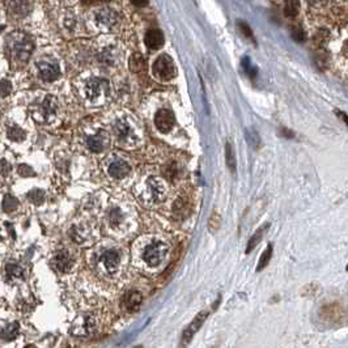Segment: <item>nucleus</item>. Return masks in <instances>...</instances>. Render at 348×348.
<instances>
[{"label":"nucleus","mask_w":348,"mask_h":348,"mask_svg":"<svg viewBox=\"0 0 348 348\" xmlns=\"http://www.w3.org/2000/svg\"><path fill=\"white\" fill-rule=\"evenodd\" d=\"M345 270H347V271H348V266H347V267H345Z\"/></svg>","instance_id":"nucleus-44"},{"label":"nucleus","mask_w":348,"mask_h":348,"mask_svg":"<svg viewBox=\"0 0 348 348\" xmlns=\"http://www.w3.org/2000/svg\"><path fill=\"white\" fill-rule=\"evenodd\" d=\"M166 252H168V247H166L165 243L152 242L144 249L143 259H144L148 266L155 267V266H159L161 263L164 257L166 255Z\"/></svg>","instance_id":"nucleus-4"},{"label":"nucleus","mask_w":348,"mask_h":348,"mask_svg":"<svg viewBox=\"0 0 348 348\" xmlns=\"http://www.w3.org/2000/svg\"><path fill=\"white\" fill-rule=\"evenodd\" d=\"M268 227H270V224H266V225H264V227H262V228H259L258 231H257L254 234H253V237L250 238L249 242H247L246 253H250V252H252V250L254 249V247L257 246V245H258L259 242H261V240H262V237H263L264 232L267 231Z\"/></svg>","instance_id":"nucleus-21"},{"label":"nucleus","mask_w":348,"mask_h":348,"mask_svg":"<svg viewBox=\"0 0 348 348\" xmlns=\"http://www.w3.org/2000/svg\"><path fill=\"white\" fill-rule=\"evenodd\" d=\"M104 2H108V0H83V3H84V4H89V6H92V4L104 3Z\"/></svg>","instance_id":"nucleus-40"},{"label":"nucleus","mask_w":348,"mask_h":348,"mask_svg":"<svg viewBox=\"0 0 348 348\" xmlns=\"http://www.w3.org/2000/svg\"><path fill=\"white\" fill-rule=\"evenodd\" d=\"M272 245L271 243H268L267 247H266V250H264L263 253H262L261 258H259V262H258V267H257V271H262L263 270L266 266H267L268 263H270L271 261V257H272Z\"/></svg>","instance_id":"nucleus-24"},{"label":"nucleus","mask_w":348,"mask_h":348,"mask_svg":"<svg viewBox=\"0 0 348 348\" xmlns=\"http://www.w3.org/2000/svg\"><path fill=\"white\" fill-rule=\"evenodd\" d=\"M18 207L17 199L13 198L12 195H6L3 201V210L4 212H13Z\"/></svg>","instance_id":"nucleus-26"},{"label":"nucleus","mask_w":348,"mask_h":348,"mask_svg":"<svg viewBox=\"0 0 348 348\" xmlns=\"http://www.w3.org/2000/svg\"><path fill=\"white\" fill-rule=\"evenodd\" d=\"M7 274H8V278H11V279H13V278L18 279V278L22 276V268L18 264L11 263L7 266Z\"/></svg>","instance_id":"nucleus-27"},{"label":"nucleus","mask_w":348,"mask_h":348,"mask_svg":"<svg viewBox=\"0 0 348 348\" xmlns=\"http://www.w3.org/2000/svg\"><path fill=\"white\" fill-rule=\"evenodd\" d=\"M144 42L147 47L151 48V50H159L165 43V38H164V34H162L161 30L150 29L145 33Z\"/></svg>","instance_id":"nucleus-9"},{"label":"nucleus","mask_w":348,"mask_h":348,"mask_svg":"<svg viewBox=\"0 0 348 348\" xmlns=\"http://www.w3.org/2000/svg\"><path fill=\"white\" fill-rule=\"evenodd\" d=\"M282 134L284 136H287V138H293V134L288 129H282Z\"/></svg>","instance_id":"nucleus-42"},{"label":"nucleus","mask_w":348,"mask_h":348,"mask_svg":"<svg viewBox=\"0 0 348 348\" xmlns=\"http://www.w3.org/2000/svg\"><path fill=\"white\" fill-rule=\"evenodd\" d=\"M2 165H3V174H7V173H8V170H11V166L7 165L6 160H3V162H2Z\"/></svg>","instance_id":"nucleus-43"},{"label":"nucleus","mask_w":348,"mask_h":348,"mask_svg":"<svg viewBox=\"0 0 348 348\" xmlns=\"http://www.w3.org/2000/svg\"><path fill=\"white\" fill-rule=\"evenodd\" d=\"M334 113H335V115H338V117L340 118V120H342L343 123L347 125V127H348V115L345 114V113H343V111H340V110H335V111H334Z\"/></svg>","instance_id":"nucleus-37"},{"label":"nucleus","mask_w":348,"mask_h":348,"mask_svg":"<svg viewBox=\"0 0 348 348\" xmlns=\"http://www.w3.org/2000/svg\"><path fill=\"white\" fill-rule=\"evenodd\" d=\"M108 171L113 178H115V180H120V178H125L127 174L130 173V165L126 161L117 160V161L111 162L110 165H109Z\"/></svg>","instance_id":"nucleus-14"},{"label":"nucleus","mask_w":348,"mask_h":348,"mask_svg":"<svg viewBox=\"0 0 348 348\" xmlns=\"http://www.w3.org/2000/svg\"><path fill=\"white\" fill-rule=\"evenodd\" d=\"M32 8V0H9L8 9L16 17H24Z\"/></svg>","instance_id":"nucleus-12"},{"label":"nucleus","mask_w":348,"mask_h":348,"mask_svg":"<svg viewBox=\"0 0 348 348\" xmlns=\"http://www.w3.org/2000/svg\"><path fill=\"white\" fill-rule=\"evenodd\" d=\"M38 72L45 81H54L60 76L59 64L54 60H41L38 63Z\"/></svg>","instance_id":"nucleus-6"},{"label":"nucleus","mask_w":348,"mask_h":348,"mask_svg":"<svg viewBox=\"0 0 348 348\" xmlns=\"http://www.w3.org/2000/svg\"><path fill=\"white\" fill-rule=\"evenodd\" d=\"M342 53H343V55H344L345 58H348V39H347V41H345L344 43H343Z\"/></svg>","instance_id":"nucleus-41"},{"label":"nucleus","mask_w":348,"mask_h":348,"mask_svg":"<svg viewBox=\"0 0 348 348\" xmlns=\"http://www.w3.org/2000/svg\"><path fill=\"white\" fill-rule=\"evenodd\" d=\"M225 160H227V165H228L229 170H231L232 173H234V171H236L237 162H236V156H234V151L233 148H232L231 143H227V144H225Z\"/></svg>","instance_id":"nucleus-22"},{"label":"nucleus","mask_w":348,"mask_h":348,"mask_svg":"<svg viewBox=\"0 0 348 348\" xmlns=\"http://www.w3.org/2000/svg\"><path fill=\"white\" fill-rule=\"evenodd\" d=\"M25 136H27V134H25L24 130L18 129L17 126H12L8 129V138L12 139V140L21 141L24 140Z\"/></svg>","instance_id":"nucleus-25"},{"label":"nucleus","mask_w":348,"mask_h":348,"mask_svg":"<svg viewBox=\"0 0 348 348\" xmlns=\"http://www.w3.org/2000/svg\"><path fill=\"white\" fill-rule=\"evenodd\" d=\"M145 59L144 57L141 54H139V53H135V54H132V57L130 58V69H131L132 72L135 73H139L141 72V71H144L145 69Z\"/></svg>","instance_id":"nucleus-18"},{"label":"nucleus","mask_w":348,"mask_h":348,"mask_svg":"<svg viewBox=\"0 0 348 348\" xmlns=\"http://www.w3.org/2000/svg\"><path fill=\"white\" fill-rule=\"evenodd\" d=\"M7 48L12 59L17 63H24L29 59L30 54L34 48V43L28 34L16 32L11 34L7 39Z\"/></svg>","instance_id":"nucleus-1"},{"label":"nucleus","mask_w":348,"mask_h":348,"mask_svg":"<svg viewBox=\"0 0 348 348\" xmlns=\"http://www.w3.org/2000/svg\"><path fill=\"white\" fill-rule=\"evenodd\" d=\"M174 122H176L174 114L169 109H160L155 115V125L161 132L170 131L174 126Z\"/></svg>","instance_id":"nucleus-7"},{"label":"nucleus","mask_w":348,"mask_h":348,"mask_svg":"<svg viewBox=\"0 0 348 348\" xmlns=\"http://www.w3.org/2000/svg\"><path fill=\"white\" fill-rule=\"evenodd\" d=\"M125 306H126L127 310H136L140 306V304L143 303V296H141L139 292H129V293L125 296Z\"/></svg>","instance_id":"nucleus-17"},{"label":"nucleus","mask_w":348,"mask_h":348,"mask_svg":"<svg viewBox=\"0 0 348 348\" xmlns=\"http://www.w3.org/2000/svg\"><path fill=\"white\" fill-rule=\"evenodd\" d=\"M148 2H150V0H131V3L135 7H139V8H143V7L148 6Z\"/></svg>","instance_id":"nucleus-38"},{"label":"nucleus","mask_w":348,"mask_h":348,"mask_svg":"<svg viewBox=\"0 0 348 348\" xmlns=\"http://www.w3.org/2000/svg\"><path fill=\"white\" fill-rule=\"evenodd\" d=\"M109 94V83L104 79L93 78L85 84V96L89 101H98Z\"/></svg>","instance_id":"nucleus-3"},{"label":"nucleus","mask_w":348,"mask_h":348,"mask_svg":"<svg viewBox=\"0 0 348 348\" xmlns=\"http://www.w3.org/2000/svg\"><path fill=\"white\" fill-rule=\"evenodd\" d=\"M18 329H20V326H18L17 322H13V324L8 325V326L4 327L3 331H2V338H3L4 340H13L16 336L18 335Z\"/></svg>","instance_id":"nucleus-23"},{"label":"nucleus","mask_w":348,"mask_h":348,"mask_svg":"<svg viewBox=\"0 0 348 348\" xmlns=\"http://www.w3.org/2000/svg\"><path fill=\"white\" fill-rule=\"evenodd\" d=\"M177 173H178V171H177V165H176L174 162H173V164H170V165H169V166H166L165 176L170 181H173L174 178L177 177Z\"/></svg>","instance_id":"nucleus-32"},{"label":"nucleus","mask_w":348,"mask_h":348,"mask_svg":"<svg viewBox=\"0 0 348 348\" xmlns=\"http://www.w3.org/2000/svg\"><path fill=\"white\" fill-rule=\"evenodd\" d=\"M119 262H120L119 254H118V252H115V250L113 249L106 250L101 257V263L104 264V267H105V270L108 271L109 274H114L115 271H117L118 266H119Z\"/></svg>","instance_id":"nucleus-11"},{"label":"nucleus","mask_w":348,"mask_h":348,"mask_svg":"<svg viewBox=\"0 0 348 348\" xmlns=\"http://www.w3.org/2000/svg\"><path fill=\"white\" fill-rule=\"evenodd\" d=\"M18 174L22 177H29V176H34V171L28 165H20L18 166Z\"/></svg>","instance_id":"nucleus-35"},{"label":"nucleus","mask_w":348,"mask_h":348,"mask_svg":"<svg viewBox=\"0 0 348 348\" xmlns=\"http://www.w3.org/2000/svg\"><path fill=\"white\" fill-rule=\"evenodd\" d=\"M300 12V2L299 0H285L284 15L289 18H293Z\"/></svg>","instance_id":"nucleus-19"},{"label":"nucleus","mask_w":348,"mask_h":348,"mask_svg":"<svg viewBox=\"0 0 348 348\" xmlns=\"http://www.w3.org/2000/svg\"><path fill=\"white\" fill-rule=\"evenodd\" d=\"M120 221H122V213H120V211L118 208H114L110 212V222L113 225H118L120 224Z\"/></svg>","instance_id":"nucleus-31"},{"label":"nucleus","mask_w":348,"mask_h":348,"mask_svg":"<svg viewBox=\"0 0 348 348\" xmlns=\"http://www.w3.org/2000/svg\"><path fill=\"white\" fill-rule=\"evenodd\" d=\"M115 132H117V136L120 140H126L131 136L132 129L130 127V125L127 123L126 120H119L117 125H115Z\"/></svg>","instance_id":"nucleus-20"},{"label":"nucleus","mask_w":348,"mask_h":348,"mask_svg":"<svg viewBox=\"0 0 348 348\" xmlns=\"http://www.w3.org/2000/svg\"><path fill=\"white\" fill-rule=\"evenodd\" d=\"M207 317H208L207 312H202V313H199L198 315H196L195 318H194V321H192L191 324L187 326L186 330L183 331V335H182L183 344H185V343H189L190 340H191L192 336L195 335L196 331L201 329V326L204 324V321H206V318H207Z\"/></svg>","instance_id":"nucleus-8"},{"label":"nucleus","mask_w":348,"mask_h":348,"mask_svg":"<svg viewBox=\"0 0 348 348\" xmlns=\"http://www.w3.org/2000/svg\"><path fill=\"white\" fill-rule=\"evenodd\" d=\"M108 140L109 138L108 135H106V132H98L97 135L88 138L87 140L88 148H89L92 152H101V151L105 148Z\"/></svg>","instance_id":"nucleus-16"},{"label":"nucleus","mask_w":348,"mask_h":348,"mask_svg":"<svg viewBox=\"0 0 348 348\" xmlns=\"http://www.w3.org/2000/svg\"><path fill=\"white\" fill-rule=\"evenodd\" d=\"M186 201H183V199H178V201H176V203H174V213H177V215H181V213H186Z\"/></svg>","instance_id":"nucleus-30"},{"label":"nucleus","mask_w":348,"mask_h":348,"mask_svg":"<svg viewBox=\"0 0 348 348\" xmlns=\"http://www.w3.org/2000/svg\"><path fill=\"white\" fill-rule=\"evenodd\" d=\"M28 199L34 204H41L43 202V199H45V192L41 191V190H34V191L29 192Z\"/></svg>","instance_id":"nucleus-28"},{"label":"nucleus","mask_w":348,"mask_h":348,"mask_svg":"<svg viewBox=\"0 0 348 348\" xmlns=\"http://www.w3.org/2000/svg\"><path fill=\"white\" fill-rule=\"evenodd\" d=\"M292 37H293L294 41L297 42H303L304 38H305V34H304V30L300 27H296L292 29Z\"/></svg>","instance_id":"nucleus-33"},{"label":"nucleus","mask_w":348,"mask_h":348,"mask_svg":"<svg viewBox=\"0 0 348 348\" xmlns=\"http://www.w3.org/2000/svg\"><path fill=\"white\" fill-rule=\"evenodd\" d=\"M242 66H243V68H245V71H246L247 75L255 76V73H257V69H255L254 67L252 66V63H250V60L247 59V58H245V59H243Z\"/></svg>","instance_id":"nucleus-34"},{"label":"nucleus","mask_w":348,"mask_h":348,"mask_svg":"<svg viewBox=\"0 0 348 348\" xmlns=\"http://www.w3.org/2000/svg\"><path fill=\"white\" fill-rule=\"evenodd\" d=\"M240 28H241V29H242V30H243V33L246 34V36H247V37H249V38H253L252 30H250V28H249V27H247V25H246V24H243V22H242V24H241V25H240Z\"/></svg>","instance_id":"nucleus-39"},{"label":"nucleus","mask_w":348,"mask_h":348,"mask_svg":"<svg viewBox=\"0 0 348 348\" xmlns=\"http://www.w3.org/2000/svg\"><path fill=\"white\" fill-rule=\"evenodd\" d=\"M148 189L151 191V196H152L153 202H161L166 195V189L162 185L161 181L157 178H150L148 180Z\"/></svg>","instance_id":"nucleus-13"},{"label":"nucleus","mask_w":348,"mask_h":348,"mask_svg":"<svg viewBox=\"0 0 348 348\" xmlns=\"http://www.w3.org/2000/svg\"><path fill=\"white\" fill-rule=\"evenodd\" d=\"M58 104L57 100L54 97L47 96L38 108L33 110V117L36 118L38 122H48L51 118H54L57 114Z\"/></svg>","instance_id":"nucleus-5"},{"label":"nucleus","mask_w":348,"mask_h":348,"mask_svg":"<svg viewBox=\"0 0 348 348\" xmlns=\"http://www.w3.org/2000/svg\"><path fill=\"white\" fill-rule=\"evenodd\" d=\"M152 71L153 75L156 76V78L161 81L171 80V79L176 76V73H177L173 59L166 54L160 55V57L155 60Z\"/></svg>","instance_id":"nucleus-2"},{"label":"nucleus","mask_w":348,"mask_h":348,"mask_svg":"<svg viewBox=\"0 0 348 348\" xmlns=\"http://www.w3.org/2000/svg\"><path fill=\"white\" fill-rule=\"evenodd\" d=\"M9 93H11V83L6 80V79H3L2 80V96L7 97Z\"/></svg>","instance_id":"nucleus-36"},{"label":"nucleus","mask_w":348,"mask_h":348,"mask_svg":"<svg viewBox=\"0 0 348 348\" xmlns=\"http://www.w3.org/2000/svg\"><path fill=\"white\" fill-rule=\"evenodd\" d=\"M117 13L113 11V9H101L98 13L96 15V20H97V24L101 25V27L104 28H110L113 27V25L117 22Z\"/></svg>","instance_id":"nucleus-15"},{"label":"nucleus","mask_w":348,"mask_h":348,"mask_svg":"<svg viewBox=\"0 0 348 348\" xmlns=\"http://www.w3.org/2000/svg\"><path fill=\"white\" fill-rule=\"evenodd\" d=\"M73 261L67 252H59L53 258V266L59 272H68L72 268Z\"/></svg>","instance_id":"nucleus-10"},{"label":"nucleus","mask_w":348,"mask_h":348,"mask_svg":"<svg viewBox=\"0 0 348 348\" xmlns=\"http://www.w3.org/2000/svg\"><path fill=\"white\" fill-rule=\"evenodd\" d=\"M246 135H247V139H249V143L253 145V147L258 148L259 145H261V138H259V135L254 131V130L247 131Z\"/></svg>","instance_id":"nucleus-29"}]
</instances>
